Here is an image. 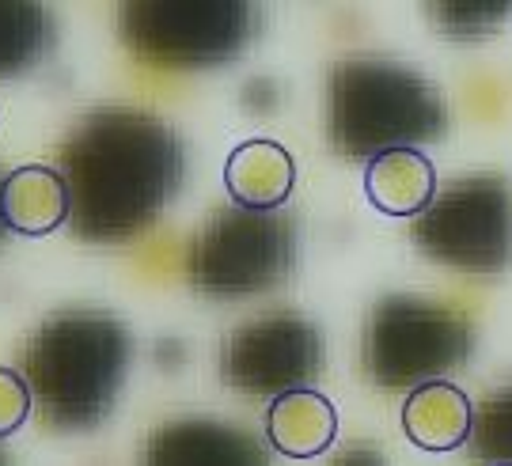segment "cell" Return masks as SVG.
<instances>
[{
  "label": "cell",
  "instance_id": "6da1fadb",
  "mask_svg": "<svg viewBox=\"0 0 512 466\" xmlns=\"http://www.w3.org/2000/svg\"><path fill=\"white\" fill-rule=\"evenodd\" d=\"M61 179L76 239L126 243L175 198L183 182V144L148 110H92L61 148Z\"/></svg>",
  "mask_w": 512,
  "mask_h": 466
},
{
  "label": "cell",
  "instance_id": "7a4b0ae2",
  "mask_svg": "<svg viewBox=\"0 0 512 466\" xmlns=\"http://www.w3.org/2000/svg\"><path fill=\"white\" fill-rule=\"evenodd\" d=\"M129 357L133 341L118 315L95 307L54 311L23 353V379L38 417L61 432L95 429L122 395Z\"/></svg>",
  "mask_w": 512,
  "mask_h": 466
},
{
  "label": "cell",
  "instance_id": "3957f363",
  "mask_svg": "<svg viewBox=\"0 0 512 466\" xmlns=\"http://www.w3.org/2000/svg\"><path fill=\"white\" fill-rule=\"evenodd\" d=\"M330 144L346 160L433 144L448 133V103L421 72L384 57H349L330 69Z\"/></svg>",
  "mask_w": 512,
  "mask_h": 466
},
{
  "label": "cell",
  "instance_id": "277c9868",
  "mask_svg": "<svg viewBox=\"0 0 512 466\" xmlns=\"http://www.w3.org/2000/svg\"><path fill=\"white\" fill-rule=\"evenodd\" d=\"M129 54L156 69H209L247 50L262 12L247 0H133L118 8Z\"/></svg>",
  "mask_w": 512,
  "mask_h": 466
},
{
  "label": "cell",
  "instance_id": "5b68a950",
  "mask_svg": "<svg viewBox=\"0 0 512 466\" xmlns=\"http://www.w3.org/2000/svg\"><path fill=\"white\" fill-rule=\"evenodd\" d=\"M471 357V323L444 304L391 292L365 326V372L387 391L440 383Z\"/></svg>",
  "mask_w": 512,
  "mask_h": 466
},
{
  "label": "cell",
  "instance_id": "8992f818",
  "mask_svg": "<svg viewBox=\"0 0 512 466\" xmlns=\"http://www.w3.org/2000/svg\"><path fill=\"white\" fill-rule=\"evenodd\" d=\"M296 266L293 220L224 205L205 220L186 254V277L209 300H247L277 288Z\"/></svg>",
  "mask_w": 512,
  "mask_h": 466
},
{
  "label": "cell",
  "instance_id": "52a82bcc",
  "mask_svg": "<svg viewBox=\"0 0 512 466\" xmlns=\"http://www.w3.org/2000/svg\"><path fill=\"white\" fill-rule=\"evenodd\" d=\"M414 243L437 266L459 273H501L512 266V182L505 175H467L440 186L414 220Z\"/></svg>",
  "mask_w": 512,
  "mask_h": 466
},
{
  "label": "cell",
  "instance_id": "ba28073f",
  "mask_svg": "<svg viewBox=\"0 0 512 466\" xmlns=\"http://www.w3.org/2000/svg\"><path fill=\"white\" fill-rule=\"evenodd\" d=\"M323 368V334L296 311H270L236 326L220 349V376L251 398H281L304 391Z\"/></svg>",
  "mask_w": 512,
  "mask_h": 466
},
{
  "label": "cell",
  "instance_id": "9c48e42d",
  "mask_svg": "<svg viewBox=\"0 0 512 466\" xmlns=\"http://www.w3.org/2000/svg\"><path fill=\"white\" fill-rule=\"evenodd\" d=\"M141 466H270L251 432L209 417H179L152 432Z\"/></svg>",
  "mask_w": 512,
  "mask_h": 466
},
{
  "label": "cell",
  "instance_id": "30bf717a",
  "mask_svg": "<svg viewBox=\"0 0 512 466\" xmlns=\"http://www.w3.org/2000/svg\"><path fill=\"white\" fill-rule=\"evenodd\" d=\"M224 186L239 209L255 213H277L296 186V160L285 144L270 137H255L232 148L224 163Z\"/></svg>",
  "mask_w": 512,
  "mask_h": 466
},
{
  "label": "cell",
  "instance_id": "8fae6325",
  "mask_svg": "<svg viewBox=\"0 0 512 466\" xmlns=\"http://www.w3.org/2000/svg\"><path fill=\"white\" fill-rule=\"evenodd\" d=\"M0 213H4L8 232L27 235V239L50 235L61 224H69V190H65L61 171L42 167V163L16 167L0 190Z\"/></svg>",
  "mask_w": 512,
  "mask_h": 466
},
{
  "label": "cell",
  "instance_id": "7c38bea8",
  "mask_svg": "<svg viewBox=\"0 0 512 466\" xmlns=\"http://www.w3.org/2000/svg\"><path fill=\"white\" fill-rule=\"evenodd\" d=\"M338 436V410L327 395L319 391H289L270 402L266 413V444L277 455H289V459H315L330 451Z\"/></svg>",
  "mask_w": 512,
  "mask_h": 466
},
{
  "label": "cell",
  "instance_id": "4fadbf2b",
  "mask_svg": "<svg viewBox=\"0 0 512 466\" xmlns=\"http://www.w3.org/2000/svg\"><path fill=\"white\" fill-rule=\"evenodd\" d=\"M437 167L418 148L384 152L365 167V194L384 216H410L418 220L437 198Z\"/></svg>",
  "mask_w": 512,
  "mask_h": 466
},
{
  "label": "cell",
  "instance_id": "5bb4252c",
  "mask_svg": "<svg viewBox=\"0 0 512 466\" xmlns=\"http://www.w3.org/2000/svg\"><path fill=\"white\" fill-rule=\"evenodd\" d=\"M475 421L471 398L456 383H425L410 391L403 406V432L421 451H456L467 444Z\"/></svg>",
  "mask_w": 512,
  "mask_h": 466
},
{
  "label": "cell",
  "instance_id": "9a60e30c",
  "mask_svg": "<svg viewBox=\"0 0 512 466\" xmlns=\"http://www.w3.org/2000/svg\"><path fill=\"white\" fill-rule=\"evenodd\" d=\"M54 16L35 0H0V80L35 69L54 50Z\"/></svg>",
  "mask_w": 512,
  "mask_h": 466
},
{
  "label": "cell",
  "instance_id": "2e32d148",
  "mask_svg": "<svg viewBox=\"0 0 512 466\" xmlns=\"http://www.w3.org/2000/svg\"><path fill=\"white\" fill-rule=\"evenodd\" d=\"M467 451L482 466H512V383L475 406Z\"/></svg>",
  "mask_w": 512,
  "mask_h": 466
},
{
  "label": "cell",
  "instance_id": "e0dca14e",
  "mask_svg": "<svg viewBox=\"0 0 512 466\" xmlns=\"http://www.w3.org/2000/svg\"><path fill=\"white\" fill-rule=\"evenodd\" d=\"M429 23L437 27L444 38L456 42H478V38L497 35L512 19L509 0H444V4H429L425 8Z\"/></svg>",
  "mask_w": 512,
  "mask_h": 466
},
{
  "label": "cell",
  "instance_id": "ac0fdd59",
  "mask_svg": "<svg viewBox=\"0 0 512 466\" xmlns=\"http://www.w3.org/2000/svg\"><path fill=\"white\" fill-rule=\"evenodd\" d=\"M31 410H35V398H31L23 372L0 368V440H8L16 429H23Z\"/></svg>",
  "mask_w": 512,
  "mask_h": 466
},
{
  "label": "cell",
  "instance_id": "d6986e66",
  "mask_svg": "<svg viewBox=\"0 0 512 466\" xmlns=\"http://www.w3.org/2000/svg\"><path fill=\"white\" fill-rule=\"evenodd\" d=\"M327 466H387V459L380 448H372V444H365V440H357V444H349V448L338 451Z\"/></svg>",
  "mask_w": 512,
  "mask_h": 466
},
{
  "label": "cell",
  "instance_id": "ffe728a7",
  "mask_svg": "<svg viewBox=\"0 0 512 466\" xmlns=\"http://www.w3.org/2000/svg\"><path fill=\"white\" fill-rule=\"evenodd\" d=\"M4 179H8V175H0V190H4ZM8 224H4V213H0V247H4V239H8Z\"/></svg>",
  "mask_w": 512,
  "mask_h": 466
},
{
  "label": "cell",
  "instance_id": "44dd1931",
  "mask_svg": "<svg viewBox=\"0 0 512 466\" xmlns=\"http://www.w3.org/2000/svg\"><path fill=\"white\" fill-rule=\"evenodd\" d=\"M0 466H8V459H4V451H0Z\"/></svg>",
  "mask_w": 512,
  "mask_h": 466
}]
</instances>
